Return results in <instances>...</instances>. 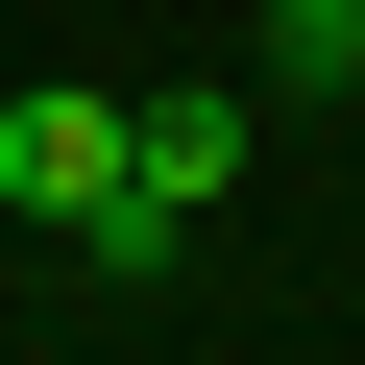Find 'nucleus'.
I'll list each match as a JSON object with an SVG mask.
<instances>
[{
	"label": "nucleus",
	"instance_id": "nucleus-1",
	"mask_svg": "<svg viewBox=\"0 0 365 365\" xmlns=\"http://www.w3.org/2000/svg\"><path fill=\"white\" fill-rule=\"evenodd\" d=\"M122 146H146V98H0V220H49V244H98L122 220Z\"/></svg>",
	"mask_w": 365,
	"mask_h": 365
},
{
	"label": "nucleus",
	"instance_id": "nucleus-2",
	"mask_svg": "<svg viewBox=\"0 0 365 365\" xmlns=\"http://www.w3.org/2000/svg\"><path fill=\"white\" fill-rule=\"evenodd\" d=\"M268 98H365V0H268Z\"/></svg>",
	"mask_w": 365,
	"mask_h": 365
}]
</instances>
